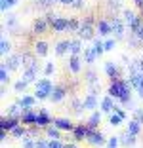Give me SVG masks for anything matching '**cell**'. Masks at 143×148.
I'll return each mask as SVG.
<instances>
[{"instance_id": "74e56055", "label": "cell", "mask_w": 143, "mask_h": 148, "mask_svg": "<svg viewBox=\"0 0 143 148\" xmlns=\"http://www.w3.org/2000/svg\"><path fill=\"white\" fill-rule=\"evenodd\" d=\"M92 48H94V51L99 57V55H103V51H105V42H101L99 38H94V46H92Z\"/></svg>"}, {"instance_id": "5b68a950", "label": "cell", "mask_w": 143, "mask_h": 148, "mask_svg": "<svg viewBox=\"0 0 143 148\" xmlns=\"http://www.w3.org/2000/svg\"><path fill=\"white\" fill-rule=\"evenodd\" d=\"M111 27H113V34H115V40H122L124 38V31H126V23L118 17H111Z\"/></svg>"}, {"instance_id": "9f6ffc18", "label": "cell", "mask_w": 143, "mask_h": 148, "mask_svg": "<svg viewBox=\"0 0 143 148\" xmlns=\"http://www.w3.org/2000/svg\"><path fill=\"white\" fill-rule=\"evenodd\" d=\"M56 19H57V15H56V13H52V12H50V13H48V15H46V21L50 23V27H52V23L56 21Z\"/></svg>"}, {"instance_id": "8992f818", "label": "cell", "mask_w": 143, "mask_h": 148, "mask_svg": "<svg viewBox=\"0 0 143 148\" xmlns=\"http://www.w3.org/2000/svg\"><path fill=\"white\" fill-rule=\"evenodd\" d=\"M90 127L88 125H74V129H73V139L76 140V143H80V140H86L88 139V135H90Z\"/></svg>"}, {"instance_id": "4dcf8cb0", "label": "cell", "mask_w": 143, "mask_h": 148, "mask_svg": "<svg viewBox=\"0 0 143 148\" xmlns=\"http://www.w3.org/2000/svg\"><path fill=\"white\" fill-rule=\"evenodd\" d=\"M95 59H97V53L94 51V48H84V63L92 65Z\"/></svg>"}, {"instance_id": "3957f363", "label": "cell", "mask_w": 143, "mask_h": 148, "mask_svg": "<svg viewBox=\"0 0 143 148\" xmlns=\"http://www.w3.org/2000/svg\"><path fill=\"white\" fill-rule=\"evenodd\" d=\"M78 38L80 40H94L95 38V29H94V23H92V19H86V21L80 23V29H78Z\"/></svg>"}, {"instance_id": "b9f144b4", "label": "cell", "mask_w": 143, "mask_h": 148, "mask_svg": "<svg viewBox=\"0 0 143 148\" xmlns=\"http://www.w3.org/2000/svg\"><path fill=\"white\" fill-rule=\"evenodd\" d=\"M122 122H124V120H122V118L118 116L117 112H111V116H109V123H111V125H115V127H117V125H120Z\"/></svg>"}, {"instance_id": "277c9868", "label": "cell", "mask_w": 143, "mask_h": 148, "mask_svg": "<svg viewBox=\"0 0 143 148\" xmlns=\"http://www.w3.org/2000/svg\"><path fill=\"white\" fill-rule=\"evenodd\" d=\"M86 140H88V144H92V146H95V148H101V146H107V140H109V139H105V135L101 133V131H97V129H92Z\"/></svg>"}, {"instance_id": "91938a15", "label": "cell", "mask_w": 143, "mask_h": 148, "mask_svg": "<svg viewBox=\"0 0 143 148\" xmlns=\"http://www.w3.org/2000/svg\"><path fill=\"white\" fill-rule=\"evenodd\" d=\"M6 139H8V131H6V129H0V140L4 143Z\"/></svg>"}, {"instance_id": "be15d7a7", "label": "cell", "mask_w": 143, "mask_h": 148, "mask_svg": "<svg viewBox=\"0 0 143 148\" xmlns=\"http://www.w3.org/2000/svg\"><path fill=\"white\" fill-rule=\"evenodd\" d=\"M134 2H135L137 6H143V0H134Z\"/></svg>"}, {"instance_id": "8fae6325", "label": "cell", "mask_w": 143, "mask_h": 148, "mask_svg": "<svg viewBox=\"0 0 143 148\" xmlns=\"http://www.w3.org/2000/svg\"><path fill=\"white\" fill-rule=\"evenodd\" d=\"M36 118H38V112H36L35 108H29L23 112L21 116V123H25V125H35L36 123Z\"/></svg>"}, {"instance_id": "60d3db41", "label": "cell", "mask_w": 143, "mask_h": 148, "mask_svg": "<svg viewBox=\"0 0 143 148\" xmlns=\"http://www.w3.org/2000/svg\"><path fill=\"white\" fill-rule=\"evenodd\" d=\"M27 86H29V84H27L25 80H17V82L13 84V89H15V93H25Z\"/></svg>"}, {"instance_id": "6125c7cd", "label": "cell", "mask_w": 143, "mask_h": 148, "mask_svg": "<svg viewBox=\"0 0 143 148\" xmlns=\"http://www.w3.org/2000/svg\"><path fill=\"white\" fill-rule=\"evenodd\" d=\"M65 148H78L76 144H65Z\"/></svg>"}, {"instance_id": "11a10c76", "label": "cell", "mask_w": 143, "mask_h": 148, "mask_svg": "<svg viewBox=\"0 0 143 148\" xmlns=\"http://www.w3.org/2000/svg\"><path fill=\"white\" fill-rule=\"evenodd\" d=\"M15 25H17V17L15 15H8V27L10 29H15Z\"/></svg>"}, {"instance_id": "e575fe53", "label": "cell", "mask_w": 143, "mask_h": 148, "mask_svg": "<svg viewBox=\"0 0 143 148\" xmlns=\"http://www.w3.org/2000/svg\"><path fill=\"white\" fill-rule=\"evenodd\" d=\"M71 108H73V112L76 114V116H80L82 114V110H86L84 108V103L80 99H73V103H71Z\"/></svg>"}, {"instance_id": "836d02e7", "label": "cell", "mask_w": 143, "mask_h": 148, "mask_svg": "<svg viewBox=\"0 0 143 148\" xmlns=\"http://www.w3.org/2000/svg\"><path fill=\"white\" fill-rule=\"evenodd\" d=\"M46 135L50 137V139H61V129L56 125H48L46 127Z\"/></svg>"}, {"instance_id": "7dc6e473", "label": "cell", "mask_w": 143, "mask_h": 148, "mask_svg": "<svg viewBox=\"0 0 143 148\" xmlns=\"http://www.w3.org/2000/svg\"><path fill=\"white\" fill-rule=\"evenodd\" d=\"M107 4H109V8L111 10H120V6H122V0H107Z\"/></svg>"}, {"instance_id": "681fc988", "label": "cell", "mask_w": 143, "mask_h": 148, "mask_svg": "<svg viewBox=\"0 0 143 148\" xmlns=\"http://www.w3.org/2000/svg\"><path fill=\"white\" fill-rule=\"evenodd\" d=\"M101 89L99 82H95V84H90V89H88V93H92V95H97V91Z\"/></svg>"}, {"instance_id": "9a60e30c", "label": "cell", "mask_w": 143, "mask_h": 148, "mask_svg": "<svg viewBox=\"0 0 143 148\" xmlns=\"http://www.w3.org/2000/svg\"><path fill=\"white\" fill-rule=\"evenodd\" d=\"M65 95H67L65 86H56L53 91H52V95H50V101H52V103H59V101L65 99Z\"/></svg>"}, {"instance_id": "83f0119b", "label": "cell", "mask_w": 143, "mask_h": 148, "mask_svg": "<svg viewBox=\"0 0 143 148\" xmlns=\"http://www.w3.org/2000/svg\"><path fill=\"white\" fill-rule=\"evenodd\" d=\"M23 112H25V110H23V106L19 105V103H13V105L8 108V116H12V118H19V120H21Z\"/></svg>"}, {"instance_id": "ab89813d", "label": "cell", "mask_w": 143, "mask_h": 148, "mask_svg": "<svg viewBox=\"0 0 143 148\" xmlns=\"http://www.w3.org/2000/svg\"><path fill=\"white\" fill-rule=\"evenodd\" d=\"M15 4H17V0H0V10H2V12H8V10L13 8Z\"/></svg>"}, {"instance_id": "8d00e7d4", "label": "cell", "mask_w": 143, "mask_h": 148, "mask_svg": "<svg viewBox=\"0 0 143 148\" xmlns=\"http://www.w3.org/2000/svg\"><path fill=\"white\" fill-rule=\"evenodd\" d=\"M141 38H139L137 34H134V32H130V38H128V46H130V48H134V49H137L139 46H141Z\"/></svg>"}, {"instance_id": "4316f807", "label": "cell", "mask_w": 143, "mask_h": 148, "mask_svg": "<svg viewBox=\"0 0 143 148\" xmlns=\"http://www.w3.org/2000/svg\"><path fill=\"white\" fill-rule=\"evenodd\" d=\"M67 51H71V40H61L56 44V53L57 55H65Z\"/></svg>"}, {"instance_id": "d4e9b609", "label": "cell", "mask_w": 143, "mask_h": 148, "mask_svg": "<svg viewBox=\"0 0 143 148\" xmlns=\"http://www.w3.org/2000/svg\"><path fill=\"white\" fill-rule=\"evenodd\" d=\"M80 63H82V61H80V57H78V55H71L69 57V70L73 74H78V72H80V69H82Z\"/></svg>"}, {"instance_id": "1f68e13d", "label": "cell", "mask_w": 143, "mask_h": 148, "mask_svg": "<svg viewBox=\"0 0 143 148\" xmlns=\"http://www.w3.org/2000/svg\"><path fill=\"white\" fill-rule=\"evenodd\" d=\"M10 82V69L6 66V63H2L0 65V84H8Z\"/></svg>"}, {"instance_id": "f546056e", "label": "cell", "mask_w": 143, "mask_h": 148, "mask_svg": "<svg viewBox=\"0 0 143 148\" xmlns=\"http://www.w3.org/2000/svg\"><path fill=\"white\" fill-rule=\"evenodd\" d=\"M82 53V40H71V55H80Z\"/></svg>"}, {"instance_id": "7a4b0ae2", "label": "cell", "mask_w": 143, "mask_h": 148, "mask_svg": "<svg viewBox=\"0 0 143 148\" xmlns=\"http://www.w3.org/2000/svg\"><path fill=\"white\" fill-rule=\"evenodd\" d=\"M53 84L50 82L48 78H42V80H38L36 82V91H35V97L38 101H44V99H50V95H52V91H53Z\"/></svg>"}, {"instance_id": "ffe728a7", "label": "cell", "mask_w": 143, "mask_h": 148, "mask_svg": "<svg viewBox=\"0 0 143 148\" xmlns=\"http://www.w3.org/2000/svg\"><path fill=\"white\" fill-rule=\"evenodd\" d=\"M101 123V112H97V110H94V112L90 114V118H88V123L86 125L90 127V129H97Z\"/></svg>"}, {"instance_id": "e7e4bbea", "label": "cell", "mask_w": 143, "mask_h": 148, "mask_svg": "<svg viewBox=\"0 0 143 148\" xmlns=\"http://www.w3.org/2000/svg\"><path fill=\"white\" fill-rule=\"evenodd\" d=\"M141 10H143V6H141Z\"/></svg>"}, {"instance_id": "bcb514c9", "label": "cell", "mask_w": 143, "mask_h": 148, "mask_svg": "<svg viewBox=\"0 0 143 148\" xmlns=\"http://www.w3.org/2000/svg\"><path fill=\"white\" fill-rule=\"evenodd\" d=\"M57 0H35V4L40 6V8H50V6H53Z\"/></svg>"}, {"instance_id": "4fadbf2b", "label": "cell", "mask_w": 143, "mask_h": 148, "mask_svg": "<svg viewBox=\"0 0 143 148\" xmlns=\"http://www.w3.org/2000/svg\"><path fill=\"white\" fill-rule=\"evenodd\" d=\"M52 123V118H50V114H48V110H38V118H36V127H44L46 129L48 125Z\"/></svg>"}, {"instance_id": "44dd1931", "label": "cell", "mask_w": 143, "mask_h": 148, "mask_svg": "<svg viewBox=\"0 0 143 148\" xmlns=\"http://www.w3.org/2000/svg\"><path fill=\"white\" fill-rule=\"evenodd\" d=\"M122 15H124V23H126V27H130V29L139 21V17L135 15L134 12H132V10H124V12H122Z\"/></svg>"}, {"instance_id": "6da1fadb", "label": "cell", "mask_w": 143, "mask_h": 148, "mask_svg": "<svg viewBox=\"0 0 143 148\" xmlns=\"http://www.w3.org/2000/svg\"><path fill=\"white\" fill-rule=\"evenodd\" d=\"M132 84L130 80H115V82H111V86H109V95L113 97V99H118L122 103V105H128V103H132Z\"/></svg>"}, {"instance_id": "7402d4cb", "label": "cell", "mask_w": 143, "mask_h": 148, "mask_svg": "<svg viewBox=\"0 0 143 148\" xmlns=\"http://www.w3.org/2000/svg\"><path fill=\"white\" fill-rule=\"evenodd\" d=\"M130 84L135 91H137V95L143 99V76H130Z\"/></svg>"}, {"instance_id": "680465c9", "label": "cell", "mask_w": 143, "mask_h": 148, "mask_svg": "<svg viewBox=\"0 0 143 148\" xmlns=\"http://www.w3.org/2000/svg\"><path fill=\"white\" fill-rule=\"evenodd\" d=\"M113 112H117V114H118V116H120V118H122V120H126V112H124V110H122V108H120V106H115V110H113Z\"/></svg>"}, {"instance_id": "ba28073f", "label": "cell", "mask_w": 143, "mask_h": 148, "mask_svg": "<svg viewBox=\"0 0 143 148\" xmlns=\"http://www.w3.org/2000/svg\"><path fill=\"white\" fill-rule=\"evenodd\" d=\"M95 31H97V34H99V36H109V34H113L111 21H107V19H99V21H97V25H95Z\"/></svg>"}, {"instance_id": "94428289", "label": "cell", "mask_w": 143, "mask_h": 148, "mask_svg": "<svg viewBox=\"0 0 143 148\" xmlns=\"http://www.w3.org/2000/svg\"><path fill=\"white\" fill-rule=\"evenodd\" d=\"M59 4H63V6H73V2L74 0H57Z\"/></svg>"}, {"instance_id": "52a82bcc", "label": "cell", "mask_w": 143, "mask_h": 148, "mask_svg": "<svg viewBox=\"0 0 143 148\" xmlns=\"http://www.w3.org/2000/svg\"><path fill=\"white\" fill-rule=\"evenodd\" d=\"M105 74L111 78V82L120 80V69H118V65H117V63H113V61H107V63H105Z\"/></svg>"}, {"instance_id": "484cf974", "label": "cell", "mask_w": 143, "mask_h": 148, "mask_svg": "<svg viewBox=\"0 0 143 148\" xmlns=\"http://www.w3.org/2000/svg\"><path fill=\"white\" fill-rule=\"evenodd\" d=\"M48 49H50V46H48V42H36L35 44V55L36 57H46L48 55Z\"/></svg>"}, {"instance_id": "7bdbcfd3", "label": "cell", "mask_w": 143, "mask_h": 148, "mask_svg": "<svg viewBox=\"0 0 143 148\" xmlns=\"http://www.w3.org/2000/svg\"><path fill=\"white\" fill-rule=\"evenodd\" d=\"M35 144H36V139H33L31 135L23 137V148H35Z\"/></svg>"}, {"instance_id": "ee69618b", "label": "cell", "mask_w": 143, "mask_h": 148, "mask_svg": "<svg viewBox=\"0 0 143 148\" xmlns=\"http://www.w3.org/2000/svg\"><path fill=\"white\" fill-rule=\"evenodd\" d=\"M84 78H86L88 84H95V82H97V74H95L94 70H88V72L84 74Z\"/></svg>"}, {"instance_id": "f5cc1de1", "label": "cell", "mask_w": 143, "mask_h": 148, "mask_svg": "<svg viewBox=\"0 0 143 148\" xmlns=\"http://www.w3.org/2000/svg\"><path fill=\"white\" fill-rule=\"evenodd\" d=\"M53 72V63H46L44 65V76H52Z\"/></svg>"}, {"instance_id": "5bb4252c", "label": "cell", "mask_w": 143, "mask_h": 148, "mask_svg": "<svg viewBox=\"0 0 143 148\" xmlns=\"http://www.w3.org/2000/svg\"><path fill=\"white\" fill-rule=\"evenodd\" d=\"M53 125L59 127L61 131H73L74 129V123L71 122L69 118H56V120H53Z\"/></svg>"}, {"instance_id": "f907efd6", "label": "cell", "mask_w": 143, "mask_h": 148, "mask_svg": "<svg viewBox=\"0 0 143 148\" xmlns=\"http://www.w3.org/2000/svg\"><path fill=\"white\" fill-rule=\"evenodd\" d=\"M35 148H50V140H44V139H36Z\"/></svg>"}, {"instance_id": "ac0fdd59", "label": "cell", "mask_w": 143, "mask_h": 148, "mask_svg": "<svg viewBox=\"0 0 143 148\" xmlns=\"http://www.w3.org/2000/svg\"><path fill=\"white\" fill-rule=\"evenodd\" d=\"M21 55H23V66H25V69H36V70H40L35 55H31V53H21Z\"/></svg>"}, {"instance_id": "f6af8a7d", "label": "cell", "mask_w": 143, "mask_h": 148, "mask_svg": "<svg viewBox=\"0 0 143 148\" xmlns=\"http://www.w3.org/2000/svg\"><path fill=\"white\" fill-rule=\"evenodd\" d=\"M78 29H80V21H78V19H69V27H67V31L76 32Z\"/></svg>"}, {"instance_id": "f35d334b", "label": "cell", "mask_w": 143, "mask_h": 148, "mask_svg": "<svg viewBox=\"0 0 143 148\" xmlns=\"http://www.w3.org/2000/svg\"><path fill=\"white\" fill-rule=\"evenodd\" d=\"M10 51H12V44H10L6 38H2L0 40V53L6 57V55H10Z\"/></svg>"}, {"instance_id": "d6a6232c", "label": "cell", "mask_w": 143, "mask_h": 148, "mask_svg": "<svg viewBox=\"0 0 143 148\" xmlns=\"http://www.w3.org/2000/svg\"><path fill=\"white\" fill-rule=\"evenodd\" d=\"M10 135H12L13 139H23V137L27 135V129L23 127V123H19V125L15 127V129H12V131H10Z\"/></svg>"}, {"instance_id": "d590c367", "label": "cell", "mask_w": 143, "mask_h": 148, "mask_svg": "<svg viewBox=\"0 0 143 148\" xmlns=\"http://www.w3.org/2000/svg\"><path fill=\"white\" fill-rule=\"evenodd\" d=\"M126 131H130L132 135H135V137H137V135H139V131H141V123H139V122H135V120H130V123H128Z\"/></svg>"}, {"instance_id": "816d5d0a", "label": "cell", "mask_w": 143, "mask_h": 148, "mask_svg": "<svg viewBox=\"0 0 143 148\" xmlns=\"http://www.w3.org/2000/svg\"><path fill=\"white\" fill-rule=\"evenodd\" d=\"M50 148H65V144L61 143L59 139H52L50 140Z\"/></svg>"}, {"instance_id": "db71d44e", "label": "cell", "mask_w": 143, "mask_h": 148, "mask_svg": "<svg viewBox=\"0 0 143 148\" xmlns=\"http://www.w3.org/2000/svg\"><path fill=\"white\" fill-rule=\"evenodd\" d=\"M115 44H117V40H105V51H111V49H115Z\"/></svg>"}, {"instance_id": "e0dca14e", "label": "cell", "mask_w": 143, "mask_h": 148, "mask_svg": "<svg viewBox=\"0 0 143 148\" xmlns=\"http://www.w3.org/2000/svg\"><path fill=\"white\" fill-rule=\"evenodd\" d=\"M17 103L23 106V110H29V108H35V103H36V97H31V95H21L17 99Z\"/></svg>"}, {"instance_id": "f1b7e54d", "label": "cell", "mask_w": 143, "mask_h": 148, "mask_svg": "<svg viewBox=\"0 0 143 148\" xmlns=\"http://www.w3.org/2000/svg\"><path fill=\"white\" fill-rule=\"evenodd\" d=\"M36 74H38V70H36V69H25L21 80H25L27 84H33V82H36Z\"/></svg>"}, {"instance_id": "c3c4849f", "label": "cell", "mask_w": 143, "mask_h": 148, "mask_svg": "<svg viewBox=\"0 0 143 148\" xmlns=\"http://www.w3.org/2000/svg\"><path fill=\"white\" fill-rule=\"evenodd\" d=\"M134 120L143 123V108H134Z\"/></svg>"}, {"instance_id": "7c38bea8", "label": "cell", "mask_w": 143, "mask_h": 148, "mask_svg": "<svg viewBox=\"0 0 143 148\" xmlns=\"http://www.w3.org/2000/svg\"><path fill=\"white\" fill-rule=\"evenodd\" d=\"M48 27H50V23L44 17H38V19L33 21V32H35V34H44V32L48 31Z\"/></svg>"}, {"instance_id": "6f0895ef", "label": "cell", "mask_w": 143, "mask_h": 148, "mask_svg": "<svg viewBox=\"0 0 143 148\" xmlns=\"http://www.w3.org/2000/svg\"><path fill=\"white\" fill-rule=\"evenodd\" d=\"M73 8L74 10H82L84 8V0H74V2H73Z\"/></svg>"}, {"instance_id": "d6986e66", "label": "cell", "mask_w": 143, "mask_h": 148, "mask_svg": "<svg viewBox=\"0 0 143 148\" xmlns=\"http://www.w3.org/2000/svg\"><path fill=\"white\" fill-rule=\"evenodd\" d=\"M115 101H113V97L111 95H107V97H103L101 99V112H107V114H111L115 110Z\"/></svg>"}, {"instance_id": "30bf717a", "label": "cell", "mask_w": 143, "mask_h": 148, "mask_svg": "<svg viewBox=\"0 0 143 148\" xmlns=\"http://www.w3.org/2000/svg\"><path fill=\"white\" fill-rule=\"evenodd\" d=\"M21 63H23V55H21V53L8 55V59H6V66H8L10 70H17L19 66H21Z\"/></svg>"}, {"instance_id": "603a6c76", "label": "cell", "mask_w": 143, "mask_h": 148, "mask_svg": "<svg viewBox=\"0 0 143 148\" xmlns=\"http://www.w3.org/2000/svg\"><path fill=\"white\" fill-rule=\"evenodd\" d=\"M67 27H69V19L67 17H57L56 21L52 23V29L56 32H63V31H67Z\"/></svg>"}, {"instance_id": "cb8c5ba5", "label": "cell", "mask_w": 143, "mask_h": 148, "mask_svg": "<svg viewBox=\"0 0 143 148\" xmlns=\"http://www.w3.org/2000/svg\"><path fill=\"white\" fill-rule=\"evenodd\" d=\"M82 103H84V108H86V110H92V112H94V110L97 108V97L92 95V93H88V95L84 97Z\"/></svg>"}, {"instance_id": "9c48e42d", "label": "cell", "mask_w": 143, "mask_h": 148, "mask_svg": "<svg viewBox=\"0 0 143 148\" xmlns=\"http://www.w3.org/2000/svg\"><path fill=\"white\" fill-rule=\"evenodd\" d=\"M21 123V120L19 118H12V116H8V118H2L0 120V129H6V131H12V129H15V127Z\"/></svg>"}, {"instance_id": "2e32d148", "label": "cell", "mask_w": 143, "mask_h": 148, "mask_svg": "<svg viewBox=\"0 0 143 148\" xmlns=\"http://www.w3.org/2000/svg\"><path fill=\"white\" fill-rule=\"evenodd\" d=\"M118 139H120V144H122V146H126V148H132L135 144V140H137V139H135V135H132L130 131H124Z\"/></svg>"}]
</instances>
